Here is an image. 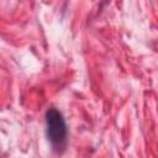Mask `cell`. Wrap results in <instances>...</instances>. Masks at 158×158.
Segmentation results:
<instances>
[{
	"instance_id": "cell-1",
	"label": "cell",
	"mask_w": 158,
	"mask_h": 158,
	"mask_svg": "<svg viewBox=\"0 0 158 158\" xmlns=\"http://www.w3.org/2000/svg\"><path fill=\"white\" fill-rule=\"evenodd\" d=\"M47 133L48 138L56 148H63L67 138V127L62 114L56 109L47 111Z\"/></svg>"
}]
</instances>
